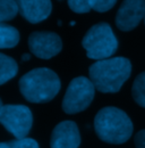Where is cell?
<instances>
[{
    "instance_id": "cell-1",
    "label": "cell",
    "mask_w": 145,
    "mask_h": 148,
    "mask_svg": "<svg viewBox=\"0 0 145 148\" xmlns=\"http://www.w3.org/2000/svg\"><path fill=\"white\" fill-rule=\"evenodd\" d=\"M89 72L95 89L104 93H115L130 76L131 64L125 57H113L95 62Z\"/></svg>"
},
{
    "instance_id": "cell-5",
    "label": "cell",
    "mask_w": 145,
    "mask_h": 148,
    "mask_svg": "<svg viewBox=\"0 0 145 148\" xmlns=\"http://www.w3.org/2000/svg\"><path fill=\"white\" fill-rule=\"evenodd\" d=\"M95 87L85 76L75 77L68 86L62 108L67 114H76L86 110L94 98Z\"/></svg>"
},
{
    "instance_id": "cell-21",
    "label": "cell",
    "mask_w": 145,
    "mask_h": 148,
    "mask_svg": "<svg viewBox=\"0 0 145 148\" xmlns=\"http://www.w3.org/2000/svg\"><path fill=\"white\" fill-rule=\"evenodd\" d=\"M144 19H145V18H144Z\"/></svg>"
},
{
    "instance_id": "cell-10",
    "label": "cell",
    "mask_w": 145,
    "mask_h": 148,
    "mask_svg": "<svg viewBox=\"0 0 145 148\" xmlns=\"http://www.w3.org/2000/svg\"><path fill=\"white\" fill-rule=\"evenodd\" d=\"M20 15L30 23H40L51 14V0H16Z\"/></svg>"
},
{
    "instance_id": "cell-9",
    "label": "cell",
    "mask_w": 145,
    "mask_h": 148,
    "mask_svg": "<svg viewBox=\"0 0 145 148\" xmlns=\"http://www.w3.org/2000/svg\"><path fill=\"white\" fill-rule=\"evenodd\" d=\"M81 136L75 122L64 121L54 128L50 141L51 148H78Z\"/></svg>"
},
{
    "instance_id": "cell-15",
    "label": "cell",
    "mask_w": 145,
    "mask_h": 148,
    "mask_svg": "<svg viewBox=\"0 0 145 148\" xmlns=\"http://www.w3.org/2000/svg\"><path fill=\"white\" fill-rule=\"evenodd\" d=\"M0 148H39V145L34 139L23 138L9 143H0Z\"/></svg>"
},
{
    "instance_id": "cell-4",
    "label": "cell",
    "mask_w": 145,
    "mask_h": 148,
    "mask_svg": "<svg viewBox=\"0 0 145 148\" xmlns=\"http://www.w3.org/2000/svg\"><path fill=\"white\" fill-rule=\"evenodd\" d=\"M82 45L86 50V55L91 59H108L118 48L117 38L113 34L108 23L95 24L83 38Z\"/></svg>"
},
{
    "instance_id": "cell-2",
    "label": "cell",
    "mask_w": 145,
    "mask_h": 148,
    "mask_svg": "<svg viewBox=\"0 0 145 148\" xmlns=\"http://www.w3.org/2000/svg\"><path fill=\"white\" fill-rule=\"evenodd\" d=\"M98 137L109 144H124L133 133V123L126 113L117 107H104L94 119Z\"/></svg>"
},
{
    "instance_id": "cell-8",
    "label": "cell",
    "mask_w": 145,
    "mask_h": 148,
    "mask_svg": "<svg viewBox=\"0 0 145 148\" xmlns=\"http://www.w3.org/2000/svg\"><path fill=\"white\" fill-rule=\"evenodd\" d=\"M145 18V0H124L116 16V25L121 31L135 29Z\"/></svg>"
},
{
    "instance_id": "cell-20",
    "label": "cell",
    "mask_w": 145,
    "mask_h": 148,
    "mask_svg": "<svg viewBox=\"0 0 145 148\" xmlns=\"http://www.w3.org/2000/svg\"><path fill=\"white\" fill-rule=\"evenodd\" d=\"M2 107H3V105H2V101H1V99H0V112L2 110Z\"/></svg>"
},
{
    "instance_id": "cell-18",
    "label": "cell",
    "mask_w": 145,
    "mask_h": 148,
    "mask_svg": "<svg viewBox=\"0 0 145 148\" xmlns=\"http://www.w3.org/2000/svg\"><path fill=\"white\" fill-rule=\"evenodd\" d=\"M136 148H145V130H141L135 136Z\"/></svg>"
},
{
    "instance_id": "cell-16",
    "label": "cell",
    "mask_w": 145,
    "mask_h": 148,
    "mask_svg": "<svg viewBox=\"0 0 145 148\" xmlns=\"http://www.w3.org/2000/svg\"><path fill=\"white\" fill-rule=\"evenodd\" d=\"M117 0H90L91 9L99 13H104L111 9L116 5Z\"/></svg>"
},
{
    "instance_id": "cell-12",
    "label": "cell",
    "mask_w": 145,
    "mask_h": 148,
    "mask_svg": "<svg viewBox=\"0 0 145 148\" xmlns=\"http://www.w3.org/2000/svg\"><path fill=\"white\" fill-rule=\"evenodd\" d=\"M18 72L17 63L9 56L0 53V86L12 80Z\"/></svg>"
},
{
    "instance_id": "cell-14",
    "label": "cell",
    "mask_w": 145,
    "mask_h": 148,
    "mask_svg": "<svg viewBox=\"0 0 145 148\" xmlns=\"http://www.w3.org/2000/svg\"><path fill=\"white\" fill-rule=\"evenodd\" d=\"M18 12L16 0H0V23L13 19Z\"/></svg>"
},
{
    "instance_id": "cell-7",
    "label": "cell",
    "mask_w": 145,
    "mask_h": 148,
    "mask_svg": "<svg viewBox=\"0 0 145 148\" xmlns=\"http://www.w3.org/2000/svg\"><path fill=\"white\" fill-rule=\"evenodd\" d=\"M28 47L33 55L42 59H50L60 53L61 39L52 32H33L28 38Z\"/></svg>"
},
{
    "instance_id": "cell-13",
    "label": "cell",
    "mask_w": 145,
    "mask_h": 148,
    "mask_svg": "<svg viewBox=\"0 0 145 148\" xmlns=\"http://www.w3.org/2000/svg\"><path fill=\"white\" fill-rule=\"evenodd\" d=\"M133 98L142 107H145V72L138 74L133 84Z\"/></svg>"
},
{
    "instance_id": "cell-19",
    "label": "cell",
    "mask_w": 145,
    "mask_h": 148,
    "mask_svg": "<svg viewBox=\"0 0 145 148\" xmlns=\"http://www.w3.org/2000/svg\"><path fill=\"white\" fill-rule=\"evenodd\" d=\"M30 58H31V56L28 55V54H24V55L22 56V59H23L24 62H26V60H28Z\"/></svg>"
},
{
    "instance_id": "cell-6",
    "label": "cell",
    "mask_w": 145,
    "mask_h": 148,
    "mask_svg": "<svg viewBox=\"0 0 145 148\" xmlns=\"http://www.w3.org/2000/svg\"><path fill=\"white\" fill-rule=\"evenodd\" d=\"M0 123L15 138H25L32 128V112L24 105H5L0 112Z\"/></svg>"
},
{
    "instance_id": "cell-3",
    "label": "cell",
    "mask_w": 145,
    "mask_h": 148,
    "mask_svg": "<svg viewBox=\"0 0 145 148\" xmlns=\"http://www.w3.org/2000/svg\"><path fill=\"white\" fill-rule=\"evenodd\" d=\"M19 89L25 99L31 103H47L59 92L60 80L49 69H35L20 77Z\"/></svg>"
},
{
    "instance_id": "cell-17",
    "label": "cell",
    "mask_w": 145,
    "mask_h": 148,
    "mask_svg": "<svg viewBox=\"0 0 145 148\" xmlns=\"http://www.w3.org/2000/svg\"><path fill=\"white\" fill-rule=\"evenodd\" d=\"M68 6L72 12L78 14L89 13L91 10L90 0H68Z\"/></svg>"
},
{
    "instance_id": "cell-11",
    "label": "cell",
    "mask_w": 145,
    "mask_h": 148,
    "mask_svg": "<svg viewBox=\"0 0 145 148\" xmlns=\"http://www.w3.org/2000/svg\"><path fill=\"white\" fill-rule=\"evenodd\" d=\"M19 42V32L8 24L0 23V49L13 48Z\"/></svg>"
}]
</instances>
